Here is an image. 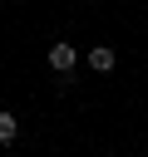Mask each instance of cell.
I'll return each instance as SVG.
<instances>
[{
  "label": "cell",
  "mask_w": 148,
  "mask_h": 157,
  "mask_svg": "<svg viewBox=\"0 0 148 157\" xmlns=\"http://www.w3.org/2000/svg\"><path fill=\"white\" fill-rule=\"evenodd\" d=\"M74 64H79V49L74 44H49V69L54 74H69Z\"/></svg>",
  "instance_id": "cell-1"
},
{
  "label": "cell",
  "mask_w": 148,
  "mask_h": 157,
  "mask_svg": "<svg viewBox=\"0 0 148 157\" xmlns=\"http://www.w3.org/2000/svg\"><path fill=\"white\" fill-rule=\"evenodd\" d=\"M113 59H118V54H113L109 44H94V49H89V69H99V74H109V69H113Z\"/></svg>",
  "instance_id": "cell-2"
},
{
  "label": "cell",
  "mask_w": 148,
  "mask_h": 157,
  "mask_svg": "<svg viewBox=\"0 0 148 157\" xmlns=\"http://www.w3.org/2000/svg\"><path fill=\"white\" fill-rule=\"evenodd\" d=\"M15 132H20L15 113H0V142H15Z\"/></svg>",
  "instance_id": "cell-3"
}]
</instances>
